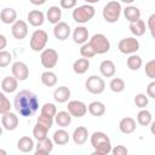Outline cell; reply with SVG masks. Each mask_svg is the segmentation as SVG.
I'll return each instance as SVG.
<instances>
[{"mask_svg": "<svg viewBox=\"0 0 155 155\" xmlns=\"http://www.w3.org/2000/svg\"><path fill=\"white\" fill-rule=\"evenodd\" d=\"M13 107L21 116L28 117L39 109V99L31 91L22 90L15 96Z\"/></svg>", "mask_w": 155, "mask_h": 155, "instance_id": "obj_1", "label": "cell"}, {"mask_svg": "<svg viewBox=\"0 0 155 155\" xmlns=\"http://www.w3.org/2000/svg\"><path fill=\"white\" fill-rule=\"evenodd\" d=\"M90 142L93 148V155H107L111 151L110 138L104 132H93L90 138Z\"/></svg>", "mask_w": 155, "mask_h": 155, "instance_id": "obj_2", "label": "cell"}, {"mask_svg": "<svg viewBox=\"0 0 155 155\" xmlns=\"http://www.w3.org/2000/svg\"><path fill=\"white\" fill-rule=\"evenodd\" d=\"M121 11H122L121 4L117 2L116 0H111V1L107 2L105 6L103 7L102 15L107 23H116L120 18Z\"/></svg>", "mask_w": 155, "mask_h": 155, "instance_id": "obj_3", "label": "cell"}, {"mask_svg": "<svg viewBox=\"0 0 155 155\" xmlns=\"http://www.w3.org/2000/svg\"><path fill=\"white\" fill-rule=\"evenodd\" d=\"M96 13V10L92 5L90 4H86V5H81V6H78L74 8L73 11V19L76 22V23H87L88 21H91L93 18Z\"/></svg>", "mask_w": 155, "mask_h": 155, "instance_id": "obj_4", "label": "cell"}, {"mask_svg": "<svg viewBox=\"0 0 155 155\" xmlns=\"http://www.w3.org/2000/svg\"><path fill=\"white\" fill-rule=\"evenodd\" d=\"M90 45L92 46L93 51L96 52V54H103V53H107L109 50H110V41L108 40V38L102 34V33H98V34H94L91 39H90Z\"/></svg>", "mask_w": 155, "mask_h": 155, "instance_id": "obj_5", "label": "cell"}, {"mask_svg": "<svg viewBox=\"0 0 155 155\" xmlns=\"http://www.w3.org/2000/svg\"><path fill=\"white\" fill-rule=\"evenodd\" d=\"M47 40H48L47 33L42 29H36V30H34V33L30 36V41H29L30 48L34 52H40L45 48Z\"/></svg>", "mask_w": 155, "mask_h": 155, "instance_id": "obj_6", "label": "cell"}, {"mask_svg": "<svg viewBox=\"0 0 155 155\" xmlns=\"http://www.w3.org/2000/svg\"><path fill=\"white\" fill-rule=\"evenodd\" d=\"M40 62L42 67L46 68L47 70L54 68L56 64L58 63V52L53 48H44L40 54Z\"/></svg>", "mask_w": 155, "mask_h": 155, "instance_id": "obj_7", "label": "cell"}, {"mask_svg": "<svg viewBox=\"0 0 155 155\" xmlns=\"http://www.w3.org/2000/svg\"><path fill=\"white\" fill-rule=\"evenodd\" d=\"M86 90L92 94H101L105 90V82L104 80L98 75H91L87 78L85 82Z\"/></svg>", "mask_w": 155, "mask_h": 155, "instance_id": "obj_8", "label": "cell"}, {"mask_svg": "<svg viewBox=\"0 0 155 155\" xmlns=\"http://www.w3.org/2000/svg\"><path fill=\"white\" fill-rule=\"evenodd\" d=\"M117 48L124 54H132L139 50V41H138V39H136L133 36L125 38L119 41Z\"/></svg>", "mask_w": 155, "mask_h": 155, "instance_id": "obj_9", "label": "cell"}, {"mask_svg": "<svg viewBox=\"0 0 155 155\" xmlns=\"http://www.w3.org/2000/svg\"><path fill=\"white\" fill-rule=\"evenodd\" d=\"M11 71H12V75L18 81H24L29 76V68H28V65L24 62H21V61H17V62H15L12 64Z\"/></svg>", "mask_w": 155, "mask_h": 155, "instance_id": "obj_10", "label": "cell"}, {"mask_svg": "<svg viewBox=\"0 0 155 155\" xmlns=\"http://www.w3.org/2000/svg\"><path fill=\"white\" fill-rule=\"evenodd\" d=\"M68 113L74 117H82L87 113V105L81 101H70L68 103Z\"/></svg>", "mask_w": 155, "mask_h": 155, "instance_id": "obj_11", "label": "cell"}, {"mask_svg": "<svg viewBox=\"0 0 155 155\" xmlns=\"http://www.w3.org/2000/svg\"><path fill=\"white\" fill-rule=\"evenodd\" d=\"M11 33H12V36L15 39L23 40L28 35V24H27V22H24L22 19H17L15 23H12Z\"/></svg>", "mask_w": 155, "mask_h": 155, "instance_id": "obj_12", "label": "cell"}, {"mask_svg": "<svg viewBox=\"0 0 155 155\" xmlns=\"http://www.w3.org/2000/svg\"><path fill=\"white\" fill-rule=\"evenodd\" d=\"M1 125H2V128L7 130V131H13L18 126V116L10 110V111L2 114V116H1Z\"/></svg>", "mask_w": 155, "mask_h": 155, "instance_id": "obj_13", "label": "cell"}, {"mask_svg": "<svg viewBox=\"0 0 155 155\" xmlns=\"http://www.w3.org/2000/svg\"><path fill=\"white\" fill-rule=\"evenodd\" d=\"M53 35L57 40H61V41H64L69 38L70 35V27L68 23L65 22H58L54 24L53 27Z\"/></svg>", "mask_w": 155, "mask_h": 155, "instance_id": "obj_14", "label": "cell"}, {"mask_svg": "<svg viewBox=\"0 0 155 155\" xmlns=\"http://www.w3.org/2000/svg\"><path fill=\"white\" fill-rule=\"evenodd\" d=\"M53 150V140L50 138H44L38 140V144L35 145V155H47Z\"/></svg>", "mask_w": 155, "mask_h": 155, "instance_id": "obj_15", "label": "cell"}, {"mask_svg": "<svg viewBox=\"0 0 155 155\" xmlns=\"http://www.w3.org/2000/svg\"><path fill=\"white\" fill-rule=\"evenodd\" d=\"M90 38V33L88 29L84 25H79L74 29L73 31V40L75 44L78 45H82L85 42H87V39Z\"/></svg>", "mask_w": 155, "mask_h": 155, "instance_id": "obj_16", "label": "cell"}, {"mask_svg": "<svg viewBox=\"0 0 155 155\" xmlns=\"http://www.w3.org/2000/svg\"><path fill=\"white\" fill-rule=\"evenodd\" d=\"M136 127H137L136 120L132 119V117H130V116H126V117L121 119L120 122H119V130L124 134H131V133H133L136 131Z\"/></svg>", "mask_w": 155, "mask_h": 155, "instance_id": "obj_17", "label": "cell"}, {"mask_svg": "<svg viewBox=\"0 0 155 155\" xmlns=\"http://www.w3.org/2000/svg\"><path fill=\"white\" fill-rule=\"evenodd\" d=\"M73 142L76 144V145H82L87 142V138H88V130L85 127V126H79L74 130L73 132Z\"/></svg>", "mask_w": 155, "mask_h": 155, "instance_id": "obj_18", "label": "cell"}, {"mask_svg": "<svg viewBox=\"0 0 155 155\" xmlns=\"http://www.w3.org/2000/svg\"><path fill=\"white\" fill-rule=\"evenodd\" d=\"M27 18H28L29 24L33 25V27H40L45 22V15L40 10H33V11H30L28 13Z\"/></svg>", "mask_w": 155, "mask_h": 155, "instance_id": "obj_19", "label": "cell"}, {"mask_svg": "<svg viewBox=\"0 0 155 155\" xmlns=\"http://www.w3.org/2000/svg\"><path fill=\"white\" fill-rule=\"evenodd\" d=\"M99 71H101L102 76H104V78H113L116 71L114 62L110 59L102 61V63L99 64Z\"/></svg>", "mask_w": 155, "mask_h": 155, "instance_id": "obj_20", "label": "cell"}, {"mask_svg": "<svg viewBox=\"0 0 155 155\" xmlns=\"http://www.w3.org/2000/svg\"><path fill=\"white\" fill-rule=\"evenodd\" d=\"M0 21L5 24H12L17 21V12L12 7H5L0 12Z\"/></svg>", "mask_w": 155, "mask_h": 155, "instance_id": "obj_21", "label": "cell"}, {"mask_svg": "<svg viewBox=\"0 0 155 155\" xmlns=\"http://www.w3.org/2000/svg\"><path fill=\"white\" fill-rule=\"evenodd\" d=\"M18 87V80L12 75V76H6L1 80V90L6 93H12L17 90Z\"/></svg>", "mask_w": 155, "mask_h": 155, "instance_id": "obj_22", "label": "cell"}, {"mask_svg": "<svg viewBox=\"0 0 155 155\" xmlns=\"http://www.w3.org/2000/svg\"><path fill=\"white\" fill-rule=\"evenodd\" d=\"M70 98V90L67 86H59L53 91V99L57 103H65Z\"/></svg>", "mask_w": 155, "mask_h": 155, "instance_id": "obj_23", "label": "cell"}, {"mask_svg": "<svg viewBox=\"0 0 155 155\" xmlns=\"http://www.w3.org/2000/svg\"><path fill=\"white\" fill-rule=\"evenodd\" d=\"M34 147H35V144H34L33 138H30L28 136L21 137L17 142V149L22 153H30V151H33Z\"/></svg>", "mask_w": 155, "mask_h": 155, "instance_id": "obj_24", "label": "cell"}, {"mask_svg": "<svg viewBox=\"0 0 155 155\" xmlns=\"http://www.w3.org/2000/svg\"><path fill=\"white\" fill-rule=\"evenodd\" d=\"M130 31L137 38V36H142V35H144L145 34V30H147V24H145V22L143 21V19H138V21H136V22H132V23H130Z\"/></svg>", "mask_w": 155, "mask_h": 155, "instance_id": "obj_25", "label": "cell"}, {"mask_svg": "<svg viewBox=\"0 0 155 155\" xmlns=\"http://www.w3.org/2000/svg\"><path fill=\"white\" fill-rule=\"evenodd\" d=\"M88 68H90V61H88V58H79V59H76L74 63H73V70H74V73L75 74H78V75H82V74H85L87 70H88Z\"/></svg>", "mask_w": 155, "mask_h": 155, "instance_id": "obj_26", "label": "cell"}, {"mask_svg": "<svg viewBox=\"0 0 155 155\" xmlns=\"http://www.w3.org/2000/svg\"><path fill=\"white\" fill-rule=\"evenodd\" d=\"M87 110H88V113L92 116H97L98 117V116L104 115V113H105V105H104V103H102L99 101H93V102H91L88 104Z\"/></svg>", "mask_w": 155, "mask_h": 155, "instance_id": "obj_27", "label": "cell"}, {"mask_svg": "<svg viewBox=\"0 0 155 155\" xmlns=\"http://www.w3.org/2000/svg\"><path fill=\"white\" fill-rule=\"evenodd\" d=\"M71 115L68 113V111H64V110H62V111H58V113H56V115H54V121H56V124L59 126V127H67V126H69L70 124H71Z\"/></svg>", "mask_w": 155, "mask_h": 155, "instance_id": "obj_28", "label": "cell"}, {"mask_svg": "<svg viewBox=\"0 0 155 155\" xmlns=\"http://www.w3.org/2000/svg\"><path fill=\"white\" fill-rule=\"evenodd\" d=\"M70 139V136L69 133L62 127L59 130H57L54 133H53V137H52V140L54 144L57 145H65Z\"/></svg>", "mask_w": 155, "mask_h": 155, "instance_id": "obj_29", "label": "cell"}, {"mask_svg": "<svg viewBox=\"0 0 155 155\" xmlns=\"http://www.w3.org/2000/svg\"><path fill=\"white\" fill-rule=\"evenodd\" d=\"M46 18L51 24H56L58 22H61L62 18V10L58 6H51L48 7L47 12H46Z\"/></svg>", "mask_w": 155, "mask_h": 155, "instance_id": "obj_30", "label": "cell"}, {"mask_svg": "<svg viewBox=\"0 0 155 155\" xmlns=\"http://www.w3.org/2000/svg\"><path fill=\"white\" fill-rule=\"evenodd\" d=\"M124 15H125V18L130 23H132V22H136L140 18V10L137 6L130 5L124 10Z\"/></svg>", "mask_w": 155, "mask_h": 155, "instance_id": "obj_31", "label": "cell"}, {"mask_svg": "<svg viewBox=\"0 0 155 155\" xmlns=\"http://www.w3.org/2000/svg\"><path fill=\"white\" fill-rule=\"evenodd\" d=\"M126 63H127V67H128L130 70L136 71V70L140 69V67H142V64H143V61H142V57H140V56H138V54H136V53H132V54H130V57L127 58Z\"/></svg>", "mask_w": 155, "mask_h": 155, "instance_id": "obj_32", "label": "cell"}, {"mask_svg": "<svg viewBox=\"0 0 155 155\" xmlns=\"http://www.w3.org/2000/svg\"><path fill=\"white\" fill-rule=\"evenodd\" d=\"M41 82L47 86V87H53L56 84H57V75L51 71V70H46L41 74Z\"/></svg>", "mask_w": 155, "mask_h": 155, "instance_id": "obj_33", "label": "cell"}, {"mask_svg": "<svg viewBox=\"0 0 155 155\" xmlns=\"http://www.w3.org/2000/svg\"><path fill=\"white\" fill-rule=\"evenodd\" d=\"M137 122L140 126H148L153 122V116L149 110H147L145 108H143L138 114H137Z\"/></svg>", "mask_w": 155, "mask_h": 155, "instance_id": "obj_34", "label": "cell"}, {"mask_svg": "<svg viewBox=\"0 0 155 155\" xmlns=\"http://www.w3.org/2000/svg\"><path fill=\"white\" fill-rule=\"evenodd\" d=\"M109 87H110V90H111L114 93H121V92L125 90L126 84H125V81H124L121 78H113V79L110 80Z\"/></svg>", "mask_w": 155, "mask_h": 155, "instance_id": "obj_35", "label": "cell"}, {"mask_svg": "<svg viewBox=\"0 0 155 155\" xmlns=\"http://www.w3.org/2000/svg\"><path fill=\"white\" fill-rule=\"evenodd\" d=\"M47 133H48V128L36 122V125H35L34 128H33V136H34V138H35L36 140L44 139V138L47 137Z\"/></svg>", "mask_w": 155, "mask_h": 155, "instance_id": "obj_36", "label": "cell"}, {"mask_svg": "<svg viewBox=\"0 0 155 155\" xmlns=\"http://www.w3.org/2000/svg\"><path fill=\"white\" fill-rule=\"evenodd\" d=\"M56 113H57V108H56V105L53 103H45L42 105V108H41V113L40 114L53 119L54 115H56Z\"/></svg>", "mask_w": 155, "mask_h": 155, "instance_id": "obj_37", "label": "cell"}, {"mask_svg": "<svg viewBox=\"0 0 155 155\" xmlns=\"http://www.w3.org/2000/svg\"><path fill=\"white\" fill-rule=\"evenodd\" d=\"M133 102H134L136 107H138L139 109H143L149 104V97L144 93H138V94L134 96Z\"/></svg>", "mask_w": 155, "mask_h": 155, "instance_id": "obj_38", "label": "cell"}, {"mask_svg": "<svg viewBox=\"0 0 155 155\" xmlns=\"http://www.w3.org/2000/svg\"><path fill=\"white\" fill-rule=\"evenodd\" d=\"M80 54L84 57V58H92L96 56V52L93 51L92 46L90 45V42H85L81 45V48H80Z\"/></svg>", "mask_w": 155, "mask_h": 155, "instance_id": "obj_39", "label": "cell"}, {"mask_svg": "<svg viewBox=\"0 0 155 155\" xmlns=\"http://www.w3.org/2000/svg\"><path fill=\"white\" fill-rule=\"evenodd\" d=\"M12 62V54L8 51H0V68H6Z\"/></svg>", "mask_w": 155, "mask_h": 155, "instance_id": "obj_40", "label": "cell"}, {"mask_svg": "<svg viewBox=\"0 0 155 155\" xmlns=\"http://www.w3.org/2000/svg\"><path fill=\"white\" fill-rule=\"evenodd\" d=\"M10 110H11V103L8 98L2 92H0V114H5Z\"/></svg>", "mask_w": 155, "mask_h": 155, "instance_id": "obj_41", "label": "cell"}, {"mask_svg": "<svg viewBox=\"0 0 155 155\" xmlns=\"http://www.w3.org/2000/svg\"><path fill=\"white\" fill-rule=\"evenodd\" d=\"M145 74L148 78L155 79V59H151L145 64Z\"/></svg>", "mask_w": 155, "mask_h": 155, "instance_id": "obj_42", "label": "cell"}, {"mask_svg": "<svg viewBox=\"0 0 155 155\" xmlns=\"http://www.w3.org/2000/svg\"><path fill=\"white\" fill-rule=\"evenodd\" d=\"M36 122L38 124H40V125H42V126H45V127H47L48 130L52 127V124H53V119L52 117H48V116H45V115H39V117H38V120H36Z\"/></svg>", "mask_w": 155, "mask_h": 155, "instance_id": "obj_43", "label": "cell"}, {"mask_svg": "<svg viewBox=\"0 0 155 155\" xmlns=\"http://www.w3.org/2000/svg\"><path fill=\"white\" fill-rule=\"evenodd\" d=\"M78 0H61V7L64 10H71L76 6Z\"/></svg>", "mask_w": 155, "mask_h": 155, "instance_id": "obj_44", "label": "cell"}, {"mask_svg": "<svg viewBox=\"0 0 155 155\" xmlns=\"http://www.w3.org/2000/svg\"><path fill=\"white\" fill-rule=\"evenodd\" d=\"M114 155H127L128 154V150L126 147L124 145H116L115 148H111V151Z\"/></svg>", "mask_w": 155, "mask_h": 155, "instance_id": "obj_45", "label": "cell"}, {"mask_svg": "<svg viewBox=\"0 0 155 155\" xmlns=\"http://www.w3.org/2000/svg\"><path fill=\"white\" fill-rule=\"evenodd\" d=\"M147 28L149 29V31H150V34H151V36H154V35H155V33H154V29H155V13H153V15H150V17L148 18V23H147Z\"/></svg>", "mask_w": 155, "mask_h": 155, "instance_id": "obj_46", "label": "cell"}, {"mask_svg": "<svg viewBox=\"0 0 155 155\" xmlns=\"http://www.w3.org/2000/svg\"><path fill=\"white\" fill-rule=\"evenodd\" d=\"M147 96L149 98H155V81H151L147 86Z\"/></svg>", "mask_w": 155, "mask_h": 155, "instance_id": "obj_47", "label": "cell"}, {"mask_svg": "<svg viewBox=\"0 0 155 155\" xmlns=\"http://www.w3.org/2000/svg\"><path fill=\"white\" fill-rule=\"evenodd\" d=\"M6 45H7V39H6V36L2 35V34H0V51L4 50V48L6 47Z\"/></svg>", "mask_w": 155, "mask_h": 155, "instance_id": "obj_48", "label": "cell"}, {"mask_svg": "<svg viewBox=\"0 0 155 155\" xmlns=\"http://www.w3.org/2000/svg\"><path fill=\"white\" fill-rule=\"evenodd\" d=\"M33 5H44L46 2V0H29Z\"/></svg>", "mask_w": 155, "mask_h": 155, "instance_id": "obj_49", "label": "cell"}, {"mask_svg": "<svg viewBox=\"0 0 155 155\" xmlns=\"http://www.w3.org/2000/svg\"><path fill=\"white\" fill-rule=\"evenodd\" d=\"M87 4H90V5H92V4H96V2H99L101 0H85Z\"/></svg>", "mask_w": 155, "mask_h": 155, "instance_id": "obj_50", "label": "cell"}, {"mask_svg": "<svg viewBox=\"0 0 155 155\" xmlns=\"http://www.w3.org/2000/svg\"><path fill=\"white\" fill-rule=\"evenodd\" d=\"M134 0H121V2H124V4H132Z\"/></svg>", "mask_w": 155, "mask_h": 155, "instance_id": "obj_51", "label": "cell"}, {"mask_svg": "<svg viewBox=\"0 0 155 155\" xmlns=\"http://www.w3.org/2000/svg\"><path fill=\"white\" fill-rule=\"evenodd\" d=\"M0 154H1V155H6L7 153H6V150H2V149H0Z\"/></svg>", "mask_w": 155, "mask_h": 155, "instance_id": "obj_52", "label": "cell"}, {"mask_svg": "<svg viewBox=\"0 0 155 155\" xmlns=\"http://www.w3.org/2000/svg\"><path fill=\"white\" fill-rule=\"evenodd\" d=\"M1 134H2V125L0 126V136H1Z\"/></svg>", "mask_w": 155, "mask_h": 155, "instance_id": "obj_53", "label": "cell"}]
</instances>
